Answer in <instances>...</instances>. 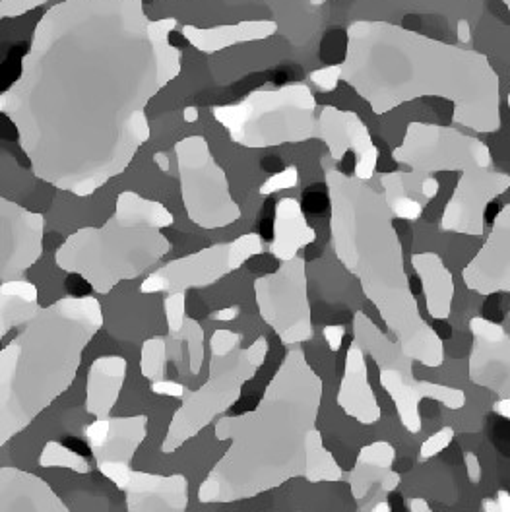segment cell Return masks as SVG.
Here are the masks:
<instances>
[{
	"instance_id": "1",
	"label": "cell",
	"mask_w": 510,
	"mask_h": 512,
	"mask_svg": "<svg viewBox=\"0 0 510 512\" xmlns=\"http://www.w3.org/2000/svg\"><path fill=\"white\" fill-rule=\"evenodd\" d=\"M177 28L142 0H63L43 14L0 94L39 181L88 198L127 171L152 136L148 103L181 74Z\"/></svg>"
},
{
	"instance_id": "2",
	"label": "cell",
	"mask_w": 510,
	"mask_h": 512,
	"mask_svg": "<svg viewBox=\"0 0 510 512\" xmlns=\"http://www.w3.org/2000/svg\"><path fill=\"white\" fill-rule=\"evenodd\" d=\"M346 37L336 72L375 115L419 97H443L456 125L478 134L501 130V80L483 53L383 20H357Z\"/></svg>"
},
{
	"instance_id": "3",
	"label": "cell",
	"mask_w": 510,
	"mask_h": 512,
	"mask_svg": "<svg viewBox=\"0 0 510 512\" xmlns=\"http://www.w3.org/2000/svg\"><path fill=\"white\" fill-rule=\"evenodd\" d=\"M322 394L324 383L305 352L289 350L253 412L216 421V439L229 448L200 483L198 501L237 503L305 478Z\"/></svg>"
},
{
	"instance_id": "4",
	"label": "cell",
	"mask_w": 510,
	"mask_h": 512,
	"mask_svg": "<svg viewBox=\"0 0 510 512\" xmlns=\"http://www.w3.org/2000/svg\"><path fill=\"white\" fill-rule=\"evenodd\" d=\"M324 181L332 249L338 260L359 280L400 350L429 369L441 367L443 340L419 313L404 266V249L383 194L338 169H326Z\"/></svg>"
},
{
	"instance_id": "5",
	"label": "cell",
	"mask_w": 510,
	"mask_h": 512,
	"mask_svg": "<svg viewBox=\"0 0 510 512\" xmlns=\"http://www.w3.org/2000/svg\"><path fill=\"white\" fill-rule=\"evenodd\" d=\"M101 326L103 309L96 297H63L41 307L0 350V448L72 386Z\"/></svg>"
},
{
	"instance_id": "6",
	"label": "cell",
	"mask_w": 510,
	"mask_h": 512,
	"mask_svg": "<svg viewBox=\"0 0 510 512\" xmlns=\"http://www.w3.org/2000/svg\"><path fill=\"white\" fill-rule=\"evenodd\" d=\"M173 224V214L158 200L121 192L113 216L101 227H82L68 235L55 253V264L66 274L80 276L99 295H107L171 253L163 229Z\"/></svg>"
},
{
	"instance_id": "7",
	"label": "cell",
	"mask_w": 510,
	"mask_h": 512,
	"mask_svg": "<svg viewBox=\"0 0 510 512\" xmlns=\"http://www.w3.org/2000/svg\"><path fill=\"white\" fill-rule=\"evenodd\" d=\"M243 336L220 328L210 338L208 381L183 398V406L173 414L161 443L163 454H173L194 439L214 419L233 408L243 386L253 381L264 365L270 346L258 336L249 348H241Z\"/></svg>"
},
{
	"instance_id": "8",
	"label": "cell",
	"mask_w": 510,
	"mask_h": 512,
	"mask_svg": "<svg viewBox=\"0 0 510 512\" xmlns=\"http://www.w3.org/2000/svg\"><path fill=\"white\" fill-rule=\"evenodd\" d=\"M315 111L317 99L303 82L274 90L260 88L239 103L212 107L214 119L227 130L231 142L251 150L319 138Z\"/></svg>"
},
{
	"instance_id": "9",
	"label": "cell",
	"mask_w": 510,
	"mask_h": 512,
	"mask_svg": "<svg viewBox=\"0 0 510 512\" xmlns=\"http://www.w3.org/2000/svg\"><path fill=\"white\" fill-rule=\"evenodd\" d=\"M353 336L363 352L369 353L375 359L381 373V386L394 402L400 423L408 433L415 435L421 431V400H435L454 412L466 406V394L460 388L417 381L412 369L414 361L365 313L353 315Z\"/></svg>"
},
{
	"instance_id": "10",
	"label": "cell",
	"mask_w": 510,
	"mask_h": 512,
	"mask_svg": "<svg viewBox=\"0 0 510 512\" xmlns=\"http://www.w3.org/2000/svg\"><path fill=\"white\" fill-rule=\"evenodd\" d=\"M181 179V196L192 224L202 229H222L241 218L233 200L224 167L212 156L204 136H187L175 144Z\"/></svg>"
},
{
	"instance_id": "11",
	"label": "cell",
	"mask_w": 510,
	"mask_h": 512,
	"mask_svg": "<svg viewBox=\"0 0 510 512\" xmlns=\"http://www.w3.org/2000/svg\"><path fill=\"white\" fill-rule=\"evenodd\" d=\"M392 160L412 167L415 177H433L443 171H460L464 175L493 169L489 146L476 136L419 121L408 125L402 144L392 152Z\"/></svg>"
},
{
	"instance_id": "12",
	"label": "cell",
	"mask_w": 510,
	"mask_h": 512,
	"mask_svg": "<svg viewBox=\"0 0 510 512\" xmlns=\"http://www.w3.org/2000/svg\"><path fill=\"white\" fill-rule=\"evenodd\" d=\"M255 299L260 319L284 346H299L315 336L307 284V262L301 256L282 262L272 274L255 280Z\"/></svg>"
},
{
	"instance_id": "13",
	"label": "cell",
	"mask_w": 510,
	"mask_h": 512,
	"mask_svg": "<svg viewBox=\"0 0 510 512\" xmlns=\"http://www.w3.org/2000/svg\"><path fill=\"white\" fill-rule=\"evenodd\" d=\"M264 253L258 233L241 235L229 243H218L198 253L171 260L154 270L140 286L142 293H187L208 288L239 270L247 260Z\"/></svg>"
},
{
	"instance_id": "14",
	"label": "cell",
	"mask_w": 510,
	"mask_h": 512,
	"mask_svg": "<svg viewBox=\"0 0 510 512\" xmlns=\"http://www.w3.org/2000/svg\"><path fill=\"white\" fill-rule=\"evenodd\" d=\"M45 218L0 196V284L20 280L43 255Z\"/></svg>"
},
{
	"instance_id": "15",
	"label": "cell",
	"mask_w": 510,
	"mask_h": 512,
	"mask_svg": "<svg viewBox=\"0 0 510 512\" xmlns=\"http://www.w3.org/2000/svg\"><path fill=\"white\" fill-rule=\"evenodd\" d=\"M510 175L495 169H481L460 175V181L445 206L441 229L481 237L485 233V212L489 204L509 191Z\"/></svg>"
},
{
	"instance_id": "16",
	"label": "cell",
	"mask_w": 510,
	"mask_h": 512,
	"mask_svg": "<svg viewBox=\"0 0 510 512\" xmlns=\"http://www.w3.org/2000/svg\"><path fill=\"white\" fill-rule=\"evenodd\" d=\"M97 470L125 493L128 512H187L189 480L183 474L160 476L132 470V466H101Z\"/></svg>"
},
{
	"instance_id": "17",
	"label": "cell",
	"mask_w": 510,
	"mask_h": 512,
	"mask_svg": "<svg viewBox=\"0 0 510 512\" xmlns=\"http://www.w3.org/2000/svg\"><path fill=\"white\" fill-rule=\"evenodd\" d=\"M319 138L328 146L330 158L344 160L351 152L355 158V179L371 181L379 165V148L375 146L369 128L353 111H342L326 105L320 111Z\"/></svg>"
},
{
	"instance_id": "18",
	"label": "cell",
	"mask_w": 510,
	"mask_h": 512,
	"mask_svg": "<svg viewBox=\"0 0 510 512\" xmlns=\"http://www.w3.org/2000/svg\"><path fill=\"white\" fill-rule=\"evenodd\" d=\"M474 336L468 359L470 381L497 394L510 396V334L497 322L474 317L470 320Z\"/></svg>"
},
{
	"instance_id": "19",
	"label": "cell",
	"mask_w": 510,
	"mask_h": 512,
	"mask_svg": "<svg viewBox=\"0 0 510 512\" xmlns=\"http://www.w3.org/2000/svg\"><path fill=\"white\" fill-rule=\"evenodd\" d=\"M462 282L483 297L510 293V204L495 216L485 245L464 266Z\"/></svg>"
},
{
	"instance_id": "20",
	"label": "cell",
	"mask_w": 510,
	"mask_h": 512,
	"mask_svg": "<svg viewBox=\"0 0 510 512\" xmlns=\"http://www.w3.org/2000/svg\"><path fill=\"white\" fill-rule=\"evenodd\" d=\"M84 437L101 466H132L136 450L148 437V416L99 417L84 427Z\"/></svg>"
},
{
	"instance_id": "21",
	"label": "cell",
	"mask_w": 510,
	"mask_h": 512,
	"mask_svg": "<svg viewBox=\"0 0 510 512\" xmlns=\"http://www.w3.org/2000/svg\"><path fill=\"white\" fill-rule=\"evenodd\" d=\"M338 406L346 416L363 423L375 425L381 421L383 410L379 406L377 394L369 383L367 353L353 340L346 353L344 377L338 388Z\"/></svg>"
},
{
	"instance_id": "22",
	"label": "cell",
	"mask_w": 510,
	"mask_h": 512,
	"mask_svg": "<svg viewBox=\"0 0 510 512\" xmlns=\"http://www.w3.org/2000/svg\"><path fill=\"white\" fill-rule=\"evenodd\" d=\"M0 512H70L55 489L32 472L0 468Z\"/></svg>"
},
{
	"instance_id": "23",
	"label": "cell",
	"mask_w": 510,
	"mask_h": 512,
	"mask_svg": "<svg viewBox=\"0 0 510 512\" xmlns=\"http://www.w3.org/2000/svg\"><path fill=\"white\" fill-rule=\"evenodd\" d=\"M381 185L392 216L408 222L419 220L427 204L439 194V181L435 177H415L412 171L383 173Z\"/></svg>"
},
{
	"instance_id": "24",
	"label": "cell",
	"mask_w": 510,
	"mask_h": 512,
	"mask_svg": "<svg viewBox=\"0 0 510 512\" xmlns=\"http://www.w3.org/2000/svg\"><path fill=\"white\" fill-rule=\"evenodd\" d=\"M128 363L123 355H103L88 369L86 412L90 416H111L127 381Z\"/></svg>"
},
{
	"instance_id": "25",
	"label": "cell",
	"mask_w": 510,
	"mask_h": 512,
	"mask_svg": "<svg viewBox=\"0 0 510 512\" xmlns=\"http://www.w3.org/2000/svg\"><path fill=\"white\" fill-rule=\"evenodd\" d=\"M317 241L315 229L309 225L301 204L295 198H282L274 212V237L270 253L280 262L293 260L297 253Z\"/></svg>"
},
{
	"instance_id": "26",
	"label": "cell",
	"mask_w": 510,
	"mask_h": 512,
	"mask_svg": "<svg viewBox=\"0 0 510 512\" xmlns=\"http://www.w3.org/2000/svg\"><path fill=\"white\" fill-rule=\"evenodd\" d=\"M276 32H278V24L274 20H247L231 26H216V28L183 26L185 39L194 49L206 55L220 53L233 45L262 41L272 37Z\"/></svg>"
},
{
	"instance_id": "27",
	"label": "cell",
	"mask_w": 510,
	"mask_h": 512,
	"mask_svg": "<svg viewBox=\"0 0 510 512\" xmlns=\"http://www.w3.org/2000/svg\"><path fill=\"white\" fill-rule=\"evenodd\" d=\"M412 266L421 280L429 317L435 320H447L452 313L454 278L445 266L443 258L437 253H417L412 255Z\"/></svg>"
},
{
	"instance_id": "28",
	"label": "cell",
	"mask_w": 510,
	"mask_h": 512,
	"mask_svg": "<svg viewBox=\"0 0 510 512\" xmlns=\"http://www.w3.org/2000/svg\"><path fill=\"white\" fill-rule=\"evenodd\" d=\"M396 450L386 441H375L359 450L355 466L350 472L351 495L363 503L375 485H381L392 472Z\"/></svg>"
},
{
	"instance_id": "29",
	"label": "cell",
	"mask_w": 510,
	"mask_h": 512,
	"mask_svg": "<svg viewBox=\"0 0 510 512\" xmlns=\"http://www.w3.org/2000/svg\"><path fill=\"white\" fill-rule=\"evenodd\" d=\"M41 311L37 286L28 280L0 284V340L14 328L26 326Z\"/></svg>"
},
{
	"instance_id": "30",
	"label": "cell",
	"mask_w": 510,
	"mask_h": 512,
	"mask_svg": "<svg viewBox=\"0 0 510 512\" xmlns=\"http://www.w3.org/2000/svg\"><path fill=\"white\" fill-rule=\"evenodd\" d=\"M344 478V472L340 468V464L336 462L334 454L324 447L322 441V433L317 431L311 439L309 445V454H307V472H305V480L311 483H334Z\"/></svg>"
},
{
	"instance_id": "31",
	"label": "cell",
	"mask_w": 510,
	"mask_h": 512,
	"mask_svg": "<svg viewBox=\"0 0 510 512\" xmlns=\"http://www.w3.org/2000/svg\"><path fill=\"white\" fill-rule=\"evenodd\" d=\"M37 462L41 468H66L74 474H90L92 470L90 462L82 454L74 452L72 448L64 447L57 441L45 443Z\"/></svg>"
},
{
	"instance_id": "32",
	"label": "cell",
	"mask_w": 510,
	"mask_h": 512,
	"mask_svg": "<svg viewBox=\"0 0 510 512\" xmlns=\"http://www.w3.org/2000/svg\"><path fill=\"white\" fill-rule=\"evenodd\" d=\"M169 338H175L189 348V371L191 375H200L204 365V328L200 322L194 319H185L183 326L175 334H167Z\"/></svg>"
},
{
	"instance_id": "33",
	"label": "cell",
	"mask_w": 510,
	"mask_h": 512,
	"mask_svg": "<svg viewBox=\"0 0 510 512\" xmlns=\"http://www.w3.org/2000/svg\"><path fill=\"white\" fill-rule=\"evenodd\" d=\"M165 363H167V340L163 336L148 338L142 344L140 353V371L150 381H161L165 375Z\"/></svg>"
},
{
	"instance_id": "34",
	"label": "cell",
	"mask_w": 510,
	"mask_h": 512,
	"mask_svg": "<svg viewBox=\"0 0 510 512\" xmlns=\"http://www.w3.org/2000/svg\"><path fill=\"white\" fill-rule=\"evenodd\" d=\"M167 334H175L187 319V293H169L163 299Z\"/></svg>"
},
{
	"instance_id": "35",
	"label": "cell",
	"mask_w": 510,
	"mask_h": 512,
	"mask_svg": "<svg viewBox=\"0 0 510 512\" xmlns=\"http://www.w3.org/2000/svg\"><path fill=\"white\" fill-rule=\"evenodd\" d=\"M454 429L452 427H443L437 433H433L431 437H427V441H423V445L419 448V458L421 460H429L435 458L437 454H441L443 450H447L452 441H454Z\"/></svg>"
},
{
	"instance_id": "36",
	"label": "cell",
	"mask_w": 510,
	"mask_h": 512,
	"mask_svg": "<svg viewBox=\"0 0 510 512\" xmlns=\"http://www.w3.org/2000/svg\"><path fill=\"white\" fill-rule=\"evenodd\" d=\"M299 185V171L297 167H287L282 173L270 177L262 187L260 194H272V192L284 191V189H293Z\"/></svg>"
},
{
	"instance_id": "37",
	"label": "cell",
	"mask_w": 510,
	"mask_h": 512,
	"mask_svg": "<svg viewBox=\"0 0 510 512\" xmlns=\"http://www.w3.org/2000/svg\"><path fill=\"white\" fill-rule=\"evenodd\" d=\"M45 2L49 0H0V20L24 16Z\"/></svg>"
},
{
	"instance_id": "38",
	"label": "cell",
	"mask_w": 510,
	"mask_h": 512,
	"mask_svg": "<svg viewBox=\"0 0 510 512\" xmlns=\"http://www.w3.org/2000/svg\"><path fill=\"white\" fill-rule=\"evenodd\" d=\"M313 84L319 88L320 92H334L340 84V76L336 72V66H326L311 72Z\"/></svg>"
},
{
	"instance_id": "39",
	"label": "cell",
	"mask_w": 510,
	"mask_h": 512,
	"mask_svg": "<svg viewBox=\"0 0 510 512\" xmlns=\"http://www.w3.org/2000/svg\"><path fill=\"white\" fill-rule=\"evenodd\" d=\"M150 390L158 396H171V398H185L189 394V388L185 384L165 381V379L150 383Z\"/></svg>"
},
{
	"instance_id": "40",
	"label": "cell",
	"mask_w": 510,
	"mask_h": 512,
	"mask_svg": "<svg viewBox=\"0 0 510 512\" xmlns=\"http://www.w3.org/2000/svg\"><path fill=\"white\" fill-rule=\"evenodd\" d=\"M481 511L483 512H510V493L507 489L497 491L493 497L485 499L481 503Z\"/></svg>"
},
{
	"instance_id": "41",
	"label": "cell",
	"mask_w": 510,
	"mask_h": 512,
	"mask_svg": "<svg viewBox=\"0 0 510 512\" xmlns=\"http://www.w3.org/2000/svg\"><path fill=\"white\" fill-rule=\"evenodd\" d=\"M322 334H324V340H326L330 352H340L344 338H346V328L342 324H330V326H324Z\"/></svg>"
},
{
	"instance_id": "42",
	"label": "cell",
	"mask_w": 510,
	"mask_h": 512,
	"mask_svg": "<svg viewBox=\"0 0 510 512\" xmlns=\"http://www.w3.org/2000/svg\"><path fill=\"white\" fill-rule=\"evenodd\" d=\"M464 464H466V470H468V480L472 483H479L481 476H483V470H481V462H479L478 456L474 452H466L464 454Z\"/></svg>"
},
{
	"instance_id": "43",
	"label": "cell",
	"mask_w": 510,
	"mask_h": 512,
	"mask_svg": "<svg viewBox=\"0 0 510 512\" xmlns=\"http://www.w3.org/2000/svg\"><path fill=\"white\" fill-rule=\"evenodd\" d=\"M239 313H241V309L235 305V307H227V309H220V311L212 313V315H210V319L220 320V322H229V320L237 319V317H239Z\"/></svg>"
},
{
	"instance_id": "44",
	"label": "cell",
	"mask_w": 510,
	"mask_h": 512,
	"mask_svg": "<svg viewBox=\"0 0 510 512\" xmlns=\"http://www.w3.org/2000/svg\"><path fill=\"white\" fill-rule=\"evenodd\" d=\"M400 483H402V476L392 470V472L388 474V478L381 483V489H383V493H392V491L398 489Z\"/></svg>"
},
{
	"instance_id": "45",
	"label": "cell",
	"mask_w": 510,
	"mask_h": 512,
	"mask_svg": "<svg viewBox=\"0 0 510 512\" xmlns=\"http://www.w3.org/2000/svg\"><path fill=\"white\" fill-rule=\"evenodd\" d=\"M493 412L501 417H505V419H510V396L509 398H499L493 404Z\"/></svg>"
},
{
	"instance_id": "46",
	"label": "cell",
	"mask_w": 510,
	"mask_h": 512,
	"mask_svg": "<svg viewBox=\"0 0 510 512\" xmlns=\"http://www.w3.org/2000/svg\"><path fill=\"white\" fill-rule=\"evenodd\" d=\"M410 512H437L431 509V505L425 501V499H421V497H415L410 501Z\"/></svg>"
},
{
	"instance_id": "47",
	"label": "cell",
	"mask_w": 510,
	"mask_h": 512,
	"mask_svg": "<svg viewBox=\"0 0 510 512\" xmlns=\"http://www.w3.org/2000/svg\"><path fill=\"white\" fill-rule=\"evenodd\" d=\"M183 117H185V121H187V123H194V121H198V109H196V107H187V109H185V113H183Z\"/></svg>"
},
{
	"instance_id": "48",
	"label": "cell",
	"mask_w": 510,
	"mask_h": 512,
	"mask_svg": "<svg viewBox=\"0 0 510 512\" xmlns=\"http://www.w3.org/2000/svg\"><path fill=\"white\" fill-rule=\"evenodd\" d=\"M154 161L160 165L161 171H169V158H167V154H156L154 156Z\"/></svg>"
},
{
	"instance_id": "49",
	"label": "cell",
	"mask_w": 510,
	"mask_h": 512,
	"mask_svg": "<svg viewBox=\"0 0 510 512\" xmlns=\"http://www.w3.org/2000/svg\"><path fill=\"white\" fill-rule=\"evenodd\" d=\"M371 512H392L390 511V505L386 503V501H381V503H377L373 509H371Z\"/></svg>"
},
{
	"instance_id": "50",
	"label": "cell",
	"mask_w": 510,
	"mask_h": 512,
	"mask_svg": "<svg viewBox=\"0 0 510 512\" xmlns=\"http://www.w3.org/2000/svg\"><path fill=\"white\" fill-rule=\"evenodd\" d=\"M313 6H322V4H326L328 0H309Z\"/></svg>"
},
{
	"instance_id": "51",
	"label": "cell",
	"mask_w": 510,
	"mask_h": 512,
	"mask_svg": "<svg viewBox=\"0 0 510 512\" xmlns=\"http://www.w3.org/2000/svg\"><path fill=\"white\" fill-rule=\"evenodd\" d=\"M499 2H505V6H507V8H509V12H510V0H499Z\"/></svg>"
},
{
	"instance_id": "52",
	"label": "cell",
	"mask_w": 510,
	"mask_h": 512,
	"mask_svg": "<svg viewBox=\"0 0 510 512\" xmlns=\"http://www.w3.org/2000/svg\"><path fill=\"white\" fill-rule=\"evenodd\" d=\"M507 105H509V117H510V92H509V97H507Z\"/></svg>"
},
{
	"instance_id": "53",
	"label": "cell",
	"mask_w": 510,
	"mask_h": 512,
	"mask_svg": "<svg viewBox=\"0 0 510 512\" xmlns=\"http://www.w3.org/2000/svg\"><path fill=\"white\" fill-rule=\"evenodd\" d=\"M509 317H510V313H509Z\"/></svg>"
}]
</instances>
